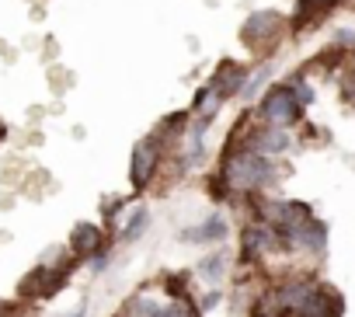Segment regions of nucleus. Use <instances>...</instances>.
<instances>
[{"instance_id": "0eeeda50", "label": "nucleus", "mask_w": 355, "mask_h": 317, "mask_svg": "<svg viewBox=\"0 0 355 317\" xmlns=\"http://www.w3.org/2000/svg\"><path fill=\"white\" fill-rule=\"evenodd\" d=\"M248 70H251L248 63H241V60H234V56H223L206 84H209V91L227 105V101H234V98L241 94V87H244V80H248Z\"/></svg>"}, {"instance_id": "4be33fe9", "label": "nucleus", "mask_w": 355, "mask_h": 317, "mask_svg": "<svg viewBox=\"0 0 355 317\" xmlns=\"http://www.w3.org/2000/svg\"><path fill=\"white\" fill-rule=\"evenodd\" d=\"M0 317H15V307L8 300H0Z\"/></svg>"}, {"instance_id": "7ed1b4c3", "label": "nucleus", "mask_w": 355, "mask_h": 317, "mask_svg": "<svg viewBox=\"0 0 355 317\" xmlns=\"http://www.w3.org/2000/svg\"><path fill=\"white\" fill-rule=\"evenodd\" d=\"M306 115V108L296 101L293 87L286 80H272L261 94H258V108H254V119L258 122H268V126H279V129H293L300 126Z\"/></svg>"}, {"instance_id": "a211bd4d", "label": "nucleus", "mask_w": 355, "mask_h": 317, "mask_svg": "<svg viewBox=\"0 0 355 317\" xmlns=\"http://www.w3.org/2000/svg\"><path fill=\"white\" fill-rule=\"evenodd\" d=\"M129 206V199L125 196H108L105 203H101V216H105V223L108 227H119V213Z\"/></svg>"}, {"instance_id": "6ab92c4d", "label": "nucleus", "mask_w": 355, "mask_h": 317, "mask_svg": "<svg viewBox=\"0 0 355 317\" xmlns=\"http://www.w3.org/2000/svg\"><path fill=\"white\" fill-rule=\"evenodd\" d=\"M220 303H223V289H220V286H213L209 293H202V300H199L196 307H199V314H209V310H216Z\"/></svg>"}, {"instance_id": "20e7f679", "label": "nucleus", "mask_w": 355, "mask_h": 317, "mask_svg": "<svg viewBox=\"0 0 355 317\" xmlns=\"http://www.w3.org/2000/svg\"><path fill=\"white\" fill-rule=\"evenodd\" d=\"M164 157H167V150L160 146L157 136L136 139V146H132V153H129V185H132L136 196L153 185V178H157V171H160V164H164Z\"/></svg>"}, {"instance_id": "9b49d317", "label": "nucleus", "mask_w": 355, "mask_h": 317, "mask_svg": "<svg viewBox=\"0 0 355 317\" xmlns=\"http://www.w3.org/2000/svg\"><path fill=\"white\" fill-rule=\"evenodd\" d=\"M272 74H275V63H272V60H258V67H251V70H248V80H244V87H241V94H237V98L251 105V101H254V98L272 84Z\"/></svg>"}, {"instance_id": "f257e3e1", "label": "nucleus", "mask_w": 355, "mask_h": 317, "mask_svg": "<svg viewBox=\"0 0 355 317\" xmlns=\"http://www.w3.org/2000/svg\"><path fill=\"white\" fill-rule=\"evenodd\" d=\"M220 182L227 185L230 199H248V196H261L265 189H272L279 182V168L272 157H261L248 146H223L220 157Z\"/></svg>"}, {"instance_id": "6e6552de", "label": "nucleus", "mask_w": 355, "mask_h": 317, "mask_svg": "<svg viewBox=\"0 0 355 317\" xmlns=\"http://www.w3.org/2000/svg\"><path fill=\"white\" fill-rule=\"evenodd\" d=\"M112 241H108V234H105V227L101 223H91V220H84V223H77L73 230H70V241H67V248H70V255H77L80 262H87V258H94V255H101L105 248H108Z\"/></svg>"}, {"instance_id": "f3484780", "label": "nucleus", "mask_w": 355, "mask_h": 317, "mask_svg": "<svg viewBox=\"0 0 355 317\" xmlns=\"http://www.w3.org/2000/svg\"><path fill=\"white\" fill-rule=\"evenodd\" d=\"M286 84L293 87V94H296V101H300L303 108H310V105L317 101V87L310 84V77H306L303 70H296V74H293V77H289Z\"/></svg>"}, {"instance_id": "ddd939ff", "label": "nucleus", "mask_w": 355, "mask_h": 317, "mask_svg": "<svg viewBox=\"0 0 355 317\" xmlns=\"http://www.w3.org/2000/svg\"><path fill=\"white\" fill-rule=\"evenodd\" d=\"M46 282H49V265L39 262L35 268H28V272L21 275V282H18V300H42Z\"/></svg>"}, {"instance_id": "9d476101", "label": "nucleus", "mask_w": 355, "mask_h": 317, "mask_svg": "<svg viewBox=\"0 0 355 317\" xmlns=\"http://www.w3.org/2000/svg\"><path fill=\"white\" fill-rule=\"evenodd\" d=\"M185 244H223L227 237H230V220H227V213H220V209H213L199 227H192V230H182L178 234Z\"/></svg>"}, {"instance_id": "39448f33", "label": "nucleus", "mask_w": 355, "mask_h": 317, "mask_svg": "<svg viewBox=\"0 0 355 317\" xmlns=\"http://www.w3.org/2000/svg\"><path fill=\"white\" fill-rule=\"evenodd\" d=\"M272 255H286L282 234H279L272 223L251 216V220L244 223V230H241V262L251 265V262H261V258H272Z\"/></svg>"}, {"instance_id": "4468645a", "label": "nucleus", "mask_w": 355, "mask_h": 317, "mask_svg": "<svg viewBox=\"0 0 355 317\" xmlns=\"http://www.w3.org/2000/svg\"><path fill=\"white\" fill-rule=\"evenodd\" d=\"M251 317H289V307L282 303L275 286H265L258 293V300L251 303Z\"/></svg>"}, {"instance_id": "f8f14e48", "label": "nucleus", "mask_w": 355, "mask_h": 317, "mask_svg": "<svg viewBox=\"0 0 355 317\" xmlns=\"http://www.w3.org/2000/svg\"><path fill=\"white\" fill-rule=\"evenodd\" d=\"M199 279L202 282H209V286H220L223 279H227V272H230V251H223V248H216V251H209L202 262H199Z\"/></svg>"}, {"instance_id": "412c9836", "label": "nucleus", "mask_w": 355, "mask_h": 317, "mask_svg": "<svg viewBox=\"0 0 355 317\" xmlns=\"http://www.w3.org/2000/svg\"><path fill=\"white\" fill-rule=\"evenodd\" d=\"M345 74H348V77H355V49H352V53H348V60H345Z\"/></svg>"}, {"instance_id": "2eb2a0df", "label": "nucleus", "mask_w": 355, "mask_h": 317, "mask_svg": "<svg viewBox=\"0 0 355 317\" xmlns=\"http://www.w3.org/2000/svg\"><path fill=\"white\" fill-rule=\"evenodd\" d=\"M146 230H150V209L146 206H136V209H129V216H125V223L119 230V241L122 244H136Z\"/></svg>"}, {"instance_id": "f03ea898", "label": "nucleus", "mask_w": 355, "mask_h": 317, "mask_svg": "<svg viewBox=\"0 0 355 317\" xmlns=\"http://www.w3.org/2000/svg\"><path fill=\"white\" fill-rule=\"evenodd\" d=\"M286 35H289V18L275 8L251 11L241 25V42L258 60H272V53L286 42Z\"/></svg>"}, {"instance_id": "dca6fc26", "label": "nucleus", "mask_w": 355, "mask_h": 317, "mask_svg": "<svg viewBox=\"0 0 355 317\" xmlns=\"http://www.w3.org/2000/svg\"><path fill=\"white\" fill-rule=\"evenodd\" d=\"M150 317H202L196 300H167V303H157L150 310Z\"/></svg>"}, {"instance_id": "423d86ee", "label": "nucleus", "mask_w": 355, "mask_h": 317, "mask_svg": "<svg viewBox=\"0 0 355 317\" xmlns=\"http://www.w3.org/2000/svg\"><path fill=\"white\" fill-rule=\"evenodd\" d=\"M293 317H345V296L331 282L317 279V286L300 300V307L293 310Z\"/></svg>"}, {"instance_id": "1a4fd4ad", "label": "nucleus", "mask_w": 355, "mask_h": 317, "mask_svg": "<svg viewBox=\"0 0 355 317\" xmlns=\"http://www.w3.org/2000/svg\"><path fill=\"white\" fill-rule=\"evenodd\" d=\"M341 4H345V0H296V11H293V18H289V32H293V35H303L306 28L320 25L324 15H331V11L341 8Z\"/></svg>"}, {"instance_id": "aec40b11", "label": "nucleus", "mask_w": 355, "mask_h": 317, "mask_svg": "<svg viewBox=\"0 0 355 317\" xmlns=\"http://www.w3.org/2000/svg\"><path fill=\"white\" fill-rule=\"evenodd\" d=\"M341 101L355 112V77H348V74H345V80H341Z\"/></svg>"}, {"instance_id": "b1692460", "label": "nucleus", "mask_w": 355, "mask_h": 317, "mask_svg": "<svg viewBox=\"0 0 355 317\" xmlns=\"http://www.w3.org/2000/svg\"><path fill=\"white\" fill-rule=\"evenodd\" d=\"M4 139H8V122L0 119V143H4Z\"/></svg>"}, {"instance_id": "5701e85b", "label": "nucleus", "mask_w": 355, "mask_h": 317, "mask_svg": "<svg viewBox=\"0 0 355 317\" xmlns=\"http://www.w3.org/2000/svg\"><path fill=\"white\" fill-rule=\"evenodd\" d=\"M67 317H87V303H80V307H77L73 314H67Z\"/></svg>"}]
</instances>
